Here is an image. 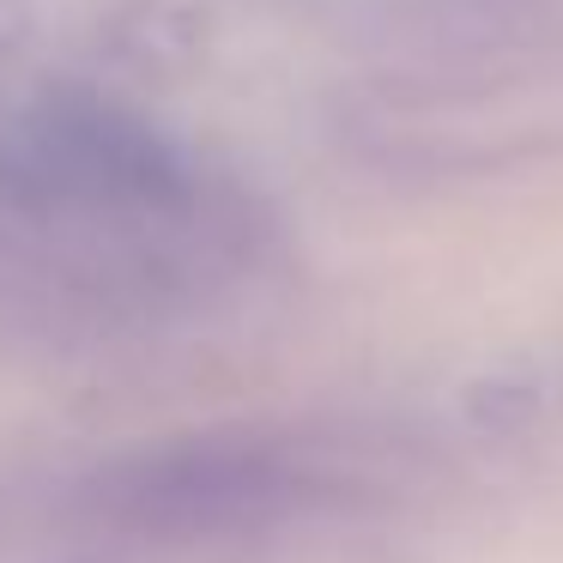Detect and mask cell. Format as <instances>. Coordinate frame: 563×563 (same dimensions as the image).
Listing matches in <instances>:
<instances>
[{
    "instance_id": "cell-2",
    "label": "cell",
    "mask_w": 563,
    "mask_h": 563,
    "mask_svg": "<svg viewBox=\"0 0 563 563\" xmlns=\"http://www.w3.org/2000/svg\"><path fill=\"white\" fill-rule=\"evenodd\" d=\"M291 473L267 449H224V442H188L115 461L91 478L86 509L110 533L134 539H207L249 527L255 515L279 509Z\"/></svg>"
},
{
    "instance_id": "cell-1",
    "label": "cell",
    "mask_w": 563,
    "mask_h": 563,
    "mask_svg": "<svg viewBox=\"0 0 563 563\" xmlns=\"http://www.w3.org/2000/svg\"><path fill=\"white\" fill-rule=\"evenodd\" d=\"M183 152L103 98H43L0 122V200L37 219H158L188 207Z\"/></svg>"
}]
</instances>
